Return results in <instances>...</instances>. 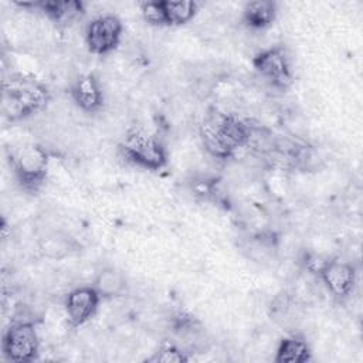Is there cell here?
Instances as JSON below:
<instances>
[{
    "mask_svg": "<svg viewBox=\"0 0 363 363\" xmlns=\"http://www.w3.org/2000/svg\"><path fill=\"white\" fill-rule=\"evenodd\" d=\"M274 360L277 363H305L311 360V349L299 336H289L279 342Z\"/></svg>",
    "mask_w": 363,
    "mask_h": 363,
    "instance_id": "4fadbf2b",
    "label": "cell"
},
{
    "mask_svg": "<svg viewBox=\"0 0 363 363\" xmlns=\"http://www.w3.org/2000/svg\"><path fill=\"white\" fill-rule=\"evenodd\" d=\"M318 274L328 291L340 299L349 296L356 284V269L347 261L326 259Z\"/></svg>",
    "mask_w": 363,
    "mask_h": 363,
    "instance_id": "9c48e42d",
    "label": "cell"
},
{
    "mask_svg": "<svg viewBox=\"0 0 363 363\" xmlns=\"http://www.w3.org/2000/svg\"><path fill=\"white\" fill-rule=\"evenodd\" d=\"M101 296L92 285H82L71 289L64 301L65 316L72 328L85 325L98 311Z\"/></svg>",
    "mask_w": 363,
    "mask_h": 363,
    "instance_id": "ba28073f",
    "label": "cell"
},
{
    "mask_svg": "<svg viewBox=\"0 0 363 363\" xmlns=\"http://www.w3.org/2000/svg\"><path fill=\"white\" fill-rule=\"evenodd\" d=\"M34 6L55 23H69L82 13V3L74 0L41 1L35 3Z\"/></svg>",
    "mask_w": 363,
    "mask_h": 363,
    "instance_id": "5bb4252c",
    "label": "cell"
},
{
    "mask_svg": "<svg viewBox=\"0 0 363 363\" xmlns=\"http://www.w3.org/2000/svg\"><path fill=\"white\" fill-rule=\"evenodd\" d=\"M4 357L16 363H27L37 359L40 339L31 320H17L4 332L1 340Z\"/></svg>",
    "mask_w": 363,
    "mask_h": 363,
    "instance_id": "5b68a950",
    "label": "cell"
},
{
    "mask_svg": "<svg viewBox=\"0 0 363 363\" xmlns=\"http://www.w3.org/2000/svg\"><path fill=\"white\" fill-rule=\"evenodd\" d=\"M126 278L123 272L108 267L101 269L92 282V286L102 299H113L126 291Z\"/></svg>",
    "mask_w": 363,
    "mask_h": 363,
    "instance_id": "7c38bea8",
    "label": "cell"
},
{
    "mask_svg": "<svg viewBox=\"0 0 363 363\" xmlns=\"http://www.w3.org/2000/svg\"><path fill=\"white\" fill-rule=\"evenodd\" d=\"M40 251L48 258H62L72 250L69 237L60 231H52L40 238Z\"/></svg>",
    "mask_w": 363,
    "mask_h": 363,
    "instance_id": "2e32d148",
    "label": "cell"
},
{
    "mask_svg": "<svg viewBox=\"0 0 363 363\" xmlns=\"http://www.w3.org/2000/svg\"><path fill=\"white\" fill-rule=\"evenodd\" d=\"M71 101L86 113L98 112L104 105V91L99 79L92 74L77 77L69 86Z\"/></svg>",
    "mask_w": 363,
    "mask_h": 363,
    "instance_id": "30bf717a",
    "label": "cell"
},
{
    "mask_svg": "<svg viewBox=\"0 0 363 363\" xmlns=\"http://www.w3.org/2000/svg\"><path fill=\"white\" fill-rule=\"evenodd\" d=\"M121 150L129 162L143 169L159 170L167 163L164 145L157 136L145 129L129 130L121 145Z\"/></svg>",
    "mask_w": 363,
    "mask_h": 363,
    "instance_id": "277c9868",
    "label": "cell"
},
{
    "mask_svg": "<svg viewBox=\"0 0 363 363\" xmlns=\"http://www.w3.org/2000/svg\"><path fill=\"white\" fill-rule=\"evenodd\" d=\"M204 149L217 159H228L247 145L248 123L221 111H210L200 125Z\"/></svg>",
    "mask_w": 363,
    "mask_h": 363,
    "instance_id": "6da1fadb",
    "label": "cell"
},
{
    "mask_svg": "<svg viewBox=\"0 0 363 363\" xmlns=\"http://www.w3.org/2000/svg\"><path fill=\"white\" fill-rule=\"evenodd\" d=\"M255 71L274 88L285 89L292 82L289 58L282 47H271L259 51L252 60Z\"/></svg>",
    "mask_w": 363,
    "mask_h": 363,
    "instance_id": "52a82bcc",
    "label": "cell"
},
{
    "mask_svg": "<svg viewBox=\"0 0 363 363\" xmlns=\"http://www.w3.org/2000/svg\"><path fill=\"white\" fill-rule=\"evenodd\" d=\"M123 33L122 21L113 14H101L92 18L84 33V41L89 52L106 55L121 43Z\"/></svg>",
    "mask_w": 363,
    "mask_h": 363,
    "instance_id": "8992f818",
    "label": "cell"
},
{
    "mask_svg": "<svg viewBox=\"0 0 363 363\" xmlns=\"http://www.w3.org/2000/svg\"><path fill=\"white\" fill-rule=\"evenodd\" d=\"M277 16V4L269 0L250 1L242 9V21L252 30H264L272 24Z\"/></svg>",
    "mask_w": 363,
    "mask_h": 363,
    "instance_id": "8fae6325",
    "label": "cell"
},
{
    "mask_svg": "<svg viewBox=\"0 0 363 363\" xmlns=\"http://www.w3.org/2000/svg\"><path fill=\"white\" fill-rule=\"evenodd\" d=\"M187 360H189L187 353L174 343L162 345L159 350L155 352L147 359V362H155V363H159V362L160 363H184Z\"/></svg>",
    "mask_w": 363,
    "mask_h": 363,
    "instance_id": "e0dca14e",
    "label": "cell"
},
{
    "mask_svg": "<svg viewBox=\"0 0 363 363\" xmlns=\"http://www.w3.org/2000/svg\"><path fill=\"white\" fill-rule=\"evenodd\" d=\"M142 17L152 26H166L163 1H145L140 6Z\"/></svg>",
    "mask_w": 363,
    "mask_h": 363,
    "instance_id": "ac0fdd59",
    "label": "cell"
},
{
    "mask_svg": "<svg viewBox=\"0 0 363 363\" xmlns=\"http://www.w3.org/2000/svg\"><path fill=\"white\" fill-rule=\"evenodd\" d=\"M163 11L166 26H182L194 17L197 11V3L191 0L163 1Z\"/></svg>",
    "mask_w": 363,
    "mask_h": 363,
    "instance_id": "9a60e30c",
    "label": "cell"
},
{
    "mask_svg": "<svg viewBox=\"0 0 363 363\" xmlns=\"http://www.w3.org/2000/svg\"><path fill=\"white\" fill-rule=\"evenodd\" d=\"M50 156L43 145L26 142L10 152V164L26 189H37L45 179Z\"/></svg>",
    "mask_w": 363,
    "mask_h": 363,
    "instance_id": "3957f363",
    "label": "cell"
},
{
    "mask_svg": "<svg viewBox=\"0 0 363 363\" xmlns=\"http://www.w3.org/2000/svg\"><path fill=\"white\" fill-rule=\"evenodd\" d=\"M48 101L47 86L35 78L13 75L3 82L1 111L10 121L24 119L38 112Z\"/></svg>",
    "mask_w": 363,
    "mask_h": 363,
    "instance_id": "7a4b0ae2",
    "label": "cell"
}]
</instances>
